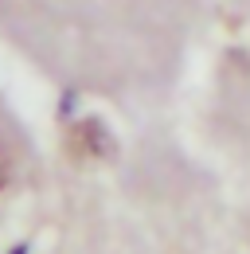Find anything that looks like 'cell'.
<instances>
[{
    "label": "cell",
    "instance_id": "3957f363",
    "mask_svg": "<svg viewBox=\"0 0 250 254\" xmlns=\"http://www.w3.org/2000/svg\"><path fill=\"white\" fill-rule=\"evenodd\" d=\"M12 254H24V247H16V251H12Z\"/></svg>",
    "mask_w": 250,
    "mask_h": 254
},
{
    "label": "cell",
    "instance_id": "6da1fadb",
    "mask_svg": "<svg viewBox=\"0 0 250 254\" xmlns=\"http://www.w3.org/2000/svg\"><path fill=\"white\" fill-rule=\"evenodd\" d=\"M66 145H70L74 157H110L114 153V141L102 129V122H78V126H70Z\"/></svg>",
    "mask_w": 250,
    "mask_h": 254
},
{
    "label": "cell",
    "instance_id": "7a4b0ae2",
    "mask_svg": "<svg viewBox=\"0 0 250 254\" xmlns=\"http://www.w3.org/2000/svg\"><path fill=\"white\" fill-rule=\"evenodd\" d=\"M8 184V157H4V149H0V188Z\"/></svg>",
    "mask_w": 250,
    "mask_h": 254
}]
</instances>
